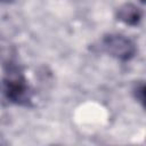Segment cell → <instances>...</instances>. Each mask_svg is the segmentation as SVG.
I'll use <instances>...</instances> for the list:
<instances>
[{"instance_id":"cell-3","label":"cell","mask_w":146,"mask_h":146,"mask_svg":"<svg viewBox=\"0 0 146 146\" xmlns=\"http://www.w3.org/2000/svg\"><path fill=\"white\" fill-rule=\"evenodd\" d=\"M141 18V10L133 3H124L116 10V19L129 26H137Z\"/></svg>"},{"instance_id":"cell-5","label":"cell","mask_w":146,"mask_h":146,"mask_svg":"<svg viewBox=\"0 0 146 146\" xmlns=\"http://www.w3.org/2000/svg\"><path fill=\"white\" fill-rule=\"evenodd\" d=\"M1 3H13L15 2V0H0Z\"/></svg>"},{"instance_id":"cell-2","label":"cell","mask_w":146,"mask_h":146,"mask_svg":"<svg viewBox=\"0 0 146 146\" xmlns=\"http://www.w3.org/2000/svg\"><path fill=\"white\" fill-rule=\"evenodd\" d=\"M100 48L104 52L121 62H128L132 59L137 52L135 42L120 33L106 34L100 41Z\"/></svg>"},{"instance_id":"cell-1","label":"cell","mask_w":146,"mask_h":146,"mask_svg":"<svg viewBox=\"0 0 146 146\" xmlns=\"http://www.w3.org/2000/svg\"><path fill=\"white\" fill-rule=\"evenodd\" d=\"M0 91L3 98L14 105L32 106V88L23 71L15 64H9L0 83Z\"/></svg>"},{"instance_id":"cell-4","label":"cell","mask_w":146,"mask_h":146,"mask_svg":"<svg viewBox=\"0 0 146 146\" xmlns=\"http://www.w3.org/2000/svg\"><path fill=\"white\" fill-rule=\"evenodd\" d=\"M132 94L135 96V98L137 99V102H139L143 106L145 104V84L144 82H139V83H136L133 89H132Z\"/></svg>"}]
</instances>
